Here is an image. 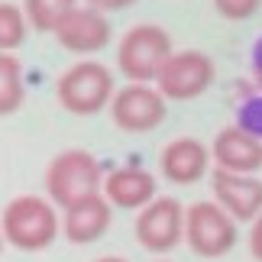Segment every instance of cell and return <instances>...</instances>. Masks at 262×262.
<instances>
[{"label":"cell","instance_id":"obj_2","mask_svg":"<svg viewBox=\"0 0 262 262\" xmlns=\"http://www.w3.org/2000/svg\"><path fill=\"white\" fill-rule=\"evenodd\" d=\"M117 94L114 72L97 62V58H81L72 68H65L55 81V97L62 110L75 117H94L100 110L110 107V100Z\"/></svg>","mask_w":262,"mask_h":262},{"label":"cell","instance_id":"obj_3","mask_svg":"<svg viewBox=\"0 0 262 262\" xmlns=\"http://www.w3.org/2000/svg\"><path fill=\"white\" fill-rule=\"evenodd\" d=\"M46 198L55 207H72L104 188V168L88 149H65L46 165Z\"/></svg>","mask_w":262,"mask_h":262},{"label":"cell","instance_id":"obj_5","mask_svg":"<svg viewBox=\"0 0 262 262\" xmlns=\"http://www.w3.org/2000/svg\"><path fill=\"white\" fill-rule=\"evenodd\" d=\"M239 224L217 201H198L185 207V243L201 259H220L236 246Z\"/></svg>","mask_w":262,"mask_h":262},{"label":"cell","instance_id":"obj_25","mask_svg":"<svg viewBox=\"0 0 262 262\" xmlns=\"http://www.w3.org/2000/svg\"><path fill=\"white\" fill-rule=\"evenodd\" d=\"M156 262H168V259H156Z\"/></svg>","mask_w":262,"mask_h":262},{"label":"cell","instance_id":"obj_23","mask_svg":"<svg viewBox=\"0 0 262 262\" xmlns=\"http://www.w3.org/2000/svg\"><path fill=\"white\" fill-rule=\"evenodd\" d=\"M94 262H129V259H123V256H100V259H94Z\"/></svg>","mask_w":262,"mask_h":262},{"label":"cell","instance_id":"obj_13","mask_svg":"<svg viewBox=\"0 0 262 262\" xmlns=\"http://www.w3.org/2000/svg\"><path fill=\"white\" fill-rule=\"evenodd\" d=\"M210 159H214V168H224V172L256 175L262 168V139L236 123L224 126L210 143Z\"/></svg>","mask_w":262,"mask_h":262},{"label":"cell","instance_id":"obj_12","mask_svg":"<svg viewBox=\"0 0 262 262\" xmlns=\"http://www.w3.org/2000/svg\"><path fill=\"white\" fill-rule=\"evenodd\" d=\"M110 220H114V204L100 194H91L78 204L65 207L62 214V236L75 246H91L97 243L100 236L110 230Z\"/></svg>","mask_w":262,"mask_h":262},{"label":"cell","instance_id":"obj_24","mask_svg":"<svg viewBox=\"0 0 262 262\" xmlns=\"http://www.w3.org/2000/svg\"><path fill=\"white\" fill-rule=\"evenodd\" d=\"M4 243H7V239H4V230H0V253H4Z\"/></svg>","mask_w":262,"mask_h":262},{"label":"cell","instance_id":"obj_16","mask_svg":"<svg viewBox=\"0 0 262 262\" xmlns=\"http://www.w3.org/2000/svg\"><path fill=\"white\" fill-rule=\"evenodd\" d=\"M81 0H23L26 19L36 33H55V26L72 13Z\"/></svg>","mask_w":262,"mask_h":262},{"label":"cell","instance_id":"obj_19","mask_svg":"<svg viewBox=\"0 0 262 262\" xmlns=\"http://www.w3.org/2000/svg\"><path fill=\"white\" fill-rule=\"evenodd\" d=\"M262 0H214L217 16L230 19V23H243V19H253L259 13Z\"/></svg>","mask_w":262,"mask_h":262},{"label":"cell","instance_id":"obj_7","mask_svg":"<svg viewBox=\"0 0 262 262\" xmlns=\"http://www.w3.org/2000/svg\"><path fill=\"white\" fill-rule=\"evenodd\" d=\"M214 78H217V65L207 52L181 49V52L168 55V62L162 65V72L156 78V88L165 94V100L185 104V100H194L204 94L214 84Z\"/></svg>","mask_w":262,"mask_h":262},{"label":"cell","instance_id":"obj_15","mask_svg":"<svg viewBox=\"0 0 262 262\" xmlns=\"http://www.w3.org/2000/svg\"><path fill=\"white\" fill-rule=\"evenodd\" d=\"M26 100V78L23 65L13 52H0V117H10Z\"/></svg>","mask_w":262,"mask_h":262},{"label":"cell","instance_id":"obj_21","mask_svg":"<svg viewBox=\"0 0 262 262\" xmlns=\"http://www.w3.org/2000/svg\"><path fill=\"white\" fill-rule=\"evenodd\" d=\"M84 4L100 10V13H120V10H129L136 0H84Z\"/></svg>","mask_w":262,"mask_h":262},{"label":"cell","instance_id":"obj_6","mask_svg":"<svg viewBox=\"0 0 262 262\" xmlns=\"http://www.w3.org/2000/svg\"><path fill=\"white\" fill-rule=\"evenodd\" d=\"M110 120L123 133H152L165 123L168 117V100L156 84L146 81H126L117 88L114 100H110Z\"/></svg>","mask_w":262,"mask_h":262},{"label":"cell","instance_id":"obj_14","mask_svg":"<svg viewBox=\"0 0 262 262\" xmlns=\"http://www.w3.org/2000/svg\"><path fill=\"white\" fill-rule=\"evenodd\" d=\"M104 198L120 210H143L156 194V178L139 165H120L104 175Z\"/></svg>","mask_w":262,"mask_h":262},{"label":"cell","instance_id":"obj_1","mask_svg":"<svg viewBox=\"0 0 262 262\" xmlns=\"http://www.w3.org/2000/svg\"><path fill=\"white\" fill-rule=\"evenodd\" d=\"M4 239L19 253H42L62 233L58 207L42 194H16L0 214Z\"/></svg>","mask_w":262,"mask_h":262},{"label":"cell","instance_id":"obj_10","mask_svg":"<svg viewBox=\"0 0 262 262\" xmlns=\"http://www.w3.org/2000/svg\"><path fill=\"white\" fill-rule=\"evenodd\" d=\"M210 191H214V201L236 224H253L262 214V181L256 175L214 168L210 172Z\"/></svg>","mask_w":262,"mask_h":262},{"label":"cell","instance_id":"obj_4","mask_svg":"<svg viewBox=\"0 0 262 262\" xmlns=\"http://www.w3.org/2000/svg\"><path fill=\"white\" fill-rule=\"evenodd\" d=\"M172 36L159 23H136L129 26L117 42V72L126 81H146L156 84L162 65L172 55Z\"/></svg>","mask_w":262,"mask_h":262},{"label":"cell","instance_id":"obj_22","mask_svg":"<svg viewBox=\"0 0 262 262\" xmlns=\"http://www.w3.org/2000/svg\"><path fill=\"white\" fill-rule=\"evenodd\" d=\"M253 78H262V36L253 46Z\"/></svg>","mask_w":262,"mask_h":262},{"label":"cell","instance_id":"obj_8","mask_svg":"<svg viewBox=\"0 0 262 262\" xmlns=\"http://www.w3.org/2000/svg\"><path fill=\"white\" fill-rule=\"evenodd\" d=\"M133 233L146 253H172L178 243H185V204L175 198H152L143 210H136Z\"/></svg>","mask_w":262,"mask_h":262},{"label":"cell","instance_id":"obj_9","mask_svg":"<svg viewBox=\"0 0 262 262\" xmlns=\"http://www.w3.org/2000/svg\"><path fill=\"white\" fill-rule=\"evenodd\" d=\"M55 42L72 55H81V58H91L97 52H104L114 39V29H110V19L107 13L88 7V4H78L72 13H68L62 23L55 26Z\"/></svg>","mask_w":262,"mask_h":262},{"label":"cell","instance_id":"obj_11","mask_svg":"<svg viewBox=\"0 0 262 262\" xmlns=\"http://www.w3.org/2000/svg\"><path fill=\"white\" fill-rule=\"evenodd\" d=\"M210 146H204L194 136H178L172 143L162 146V156H159V172L165 181L172 185H194L207 175L210 168Z\"/></svg>","mask_w":262,"mask_h":262},{"label":"cell","instance_id":"obj_17","mask_svg":"<svg viewBox=\"0 0 262 262\" xmlns=\"http://www.w3.org/2000/svg\"><path fill=\"white\" fill-rule=\"evenodd\" d=\"M29 19L23 4H10V0H0V52H16L19 46L26 42L29 33Z\"/></svg>","mask_w":262,"mask_h":262},{"label":"cell","instance_id":"obj_20","mask_svg":"<svg viewBox=\"0 0 262 262\" xmlns=\"http://www.w3.org/2000/svg\"><path fill=\"white\" fill-rule=\"evenodd\" d=\"M249 256L262 262V214L249 224Z\"/></svg>","mask_w":262,"mask_h":262},{"label":"cell","instance_id":"obj_18","mask_svg":"<svg viewBox=\"0 0 262 262\" xmlns=\"http://www.w3.org/2000/svg\"><path fill=\"white\" fill-rule=\"evenodd\" d=\"M236 126H243L246 133H253L256 139H262V91H256V94H249V97L239 100Z\"/></svg>","mask_w":262,"mask_h":262}]
</instances>
